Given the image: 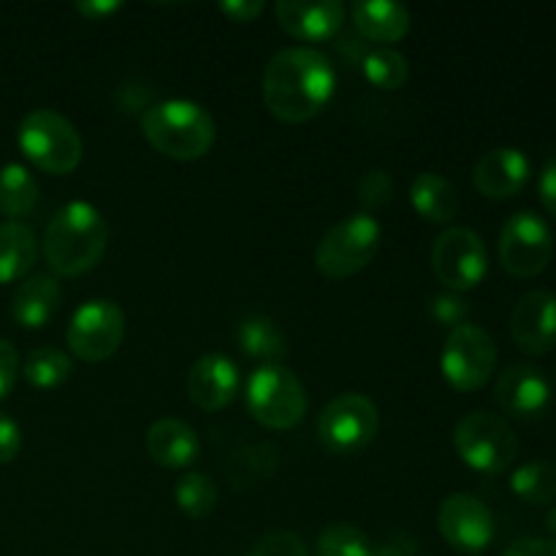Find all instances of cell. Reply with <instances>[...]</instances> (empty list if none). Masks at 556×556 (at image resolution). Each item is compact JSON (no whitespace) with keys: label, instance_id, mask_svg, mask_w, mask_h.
I'll return each mask as SVG.
<instances>
[{"label":"cell","instance_id":"cell-1","mask_svg":"<svg viewBox=\"0 0 556 556\" xmlns=\"http://www.w3.org/2000/svg\"><path fill=\"white\" fill-rule=\"evenodd\" d=\"M337 90V71L329 54L315 47L277 52L264 71L266 109L282 123H307Z\"/></svg>","mask_w":556,"mask_h":556},{"label":"cell","instance_id":"cell-2","mask_svg":"<svg viewBox=\"0 0 556 556\" xmlns=\"http://www.w3.org/2000/svg\"><path fill=\"white\" fill-rule=\"evenodd\" d=\"M109 244V226L103 212L90 201H68L54 212L43 231V258L60 277L90 271L103 258Z\"/></svg>","mask_w":556,"mask_h":556},{"label":"cell","instance_id":"cell-3","mask_svg":"<svg viewBox=\"0 0 556 556\" xmlns=\"http://www.w3.org/2000/svg\"><path fill=\"white\" fill-rule=\"evenodd\" d=\"M141 134L161 155L174 161H199L215 147V117L190 98L155 101L141 114Z\"/></svg>","mask_w":556,"mask_h":556},{"label":"cell","instance_id":"cell-4","mask_svg":"<svg viewBox=\"0 0 556 556\" xmlns=\"http://www.w3.org/2000/svg\"><path fill=\"white\" fill-rule=\"evenodd\" d=\"M16 144L33 166L47 174H58V177L76 172L85 155V141L79 130L54 109L27 112L16 128Z\"/></svg>","mask_w":556,"mask_h":556},{"label":"cell","instance_id":"cell-5","mask_svg":"<svg viewBox=\"0 0 556 556\" xmlns=\"http://www.w3.org/2000/svg\"><path fill=\"white\" fill-rule=\"evenodd\" d=\"M383 226L369 212H353L331 226L315 248V269L329 280L358 275L378 255Z\"/></svg>","mask_w":556,"mask_h":556},{"label":"cell","instance_id":"cell-6","mask_svg":"<svg viewBox=\"0 0 556 556\" xmlns=\"http://www.w3.org/2000/svg\"><path fill=\"white\" fill-rule=\"evenodd\" d=\"M248 410L261 427L293 429L307 413V391L286 364H261L248 378Z\"/></svg>","mask_w":556,"mask_h":556},{"label":"cell","instance_id":"cell-7","mask_svg":"<svg viewBox=\"0 0 556 556\" xmlns=\"http://www.w3.org/2000/svg\"><path fill=\"white\" fill-rule=\"evenodd\" d=\"M454 448L470 470L500 476L519 456V440L505 418L494 413H467L454 429Z\"/></svg>","mask_w":556,"mask_h":556},{"label":"cell","instance_id":"cell-8","mask_svg":"<svg viewBox=\"0 0 556 556\" xmlns=\"http://www.w3.org/2000/svg\"><path fill=\"white\" fill-rule=\"evenodd\" d=\"M494 367H497V342L483 326L462 324L448 331L440 353V369L451 389L459 394H472L489 383Z\"/></svg>","mask_w":556,"mask_h":556},{"label":"cell","instance_id":"cell-9","mask_svg":"<svg viewBox=\"0 0 556 556\" xmlns=\"http://www.w3.org/2000/svg\"><path fill=\"white\" fill-rule=\"evenodd\" d=\"M380 429V413L364 394H340L324 407L318 418V438L326 451L353 456L367 448Z\"/></svg>","mask_w":556,"mask_h":556},{"label":"cell","instance_id":"cell-10","mask_svg":"<svg viewBox=\"0 0 556 556\" xmlns=\"http://www.w3.org/2000/svg\"><path fill=\"white\" fill-rule=\"evenodd\" d=\"M125 340V313L112 299H90L68 320L65 342L81 362H106Z\"/></svg>","mask_w":556,"mask_h":556},{"label":"cell","instance_id":"cell-11","mask_svg":"<svg viewBox=\"0 0 556 556\" xmlns=\"http://www.w3.org/2000/svg\"><path fill=\"white\" fill-rule=\"evenodd\" d=\"M500 264L514 277H538L554 255V233L538 212L521 210L500 231Z\"/></svg>","mask_w":556,"mask_h":556},{"label":"cell","instance_id":"cell-12","mask_svg":"<svg viewBox=\"0 0 556 556\" xmlns=\"http://www.w3.org/2000/svg\"><path fill=\"white\" fill-rule=\"evenodd\" d=\"M432 271L454 293L481 286L489 271V250L472 228H445L432 244Z\"/></svg>","mask_w":556,"mask_h":556},{"label":"cell","instance_id":"cell-13","mask_svg":"<svg viewBox=\"0 0 556 556\" xmlns=\"http://www.w3.org/2000/svg\"><path fill=\"white\" fill-rule=\"evenodd\" d=\"M440 535L462 554H481L494 541V516L486 503L467 492L448 494L438 514Z\"/></svg>","mask_w":556,"mask_h":556},{"label":"cell","instance_id":"cell-14","mask_svg":"<svg viewBox=\"0 0 556 556\" xmlns=\"http://www.w3.org/2000/svg\"><path fill=\"white\" fill-rule=\"evenodd\" d=\"M494 402L510 418L538 421L552 407V383L535 364L514 362L500 372L497 386H494Z\"/></svg>","mask_w":556,"mask_h":556},{"label":"cell","instance_id":"cell-15","mask_svg":"<svg viewBox=\"0 0 556 556\" xmlns=\"http://www.w3.org/2000/svg\"><path fill=\"white\" fill-rule=\"evenodd\" d=\"M530 174V157L519 147H494L478 157L476 168H472V185L486 199L505 201L525 190Z\"/></svg>","mask_w":556,"mask_h":556},{"label":"cell","instance_id":"cell-16","mask_svg":"<svg viewBox=\"0 0 556 556\" xmlns=\"http://www.w3.org/2000/svg\"><path fill=\"white\" fill-rule=\"evenodd\" d=\"M510 334L525 353L541 356L556 345V296L552 291H530L510 313Z\"/></svg>","mask_w":556,"mask_h":556},{"label":"cell","instance_id":"cell-17","mask_svg":"<svg viewBox=\"0 0 556 556\" xmlns=\"http://www.w3.org/2000/svg\"><path fill=\"white\" fill-rule=\"evenodd\" d=\"M275 16L288 36L318 43L334 38L345 22V5L337 0H280Z\"/></svg>","mask_w":556,"mask_h":556},{"label":"cell","instance_id":"cell-18","mask_svg":"<svg viewBox=\"0 0 556 556\" xmlns=\"http://www.w3.org/2000/svg\"><path fill=\"white\" fill-rule=\"evenodd\" d=\"M239 391V367L226 353H206L190 367L188 396L195 407L206 413L223 410Z\"/></svg>","mask_w":556,"mask_h":556},{"label":"cell","instance_id":"cell-19","mask_svg":"<svg viewBox=\"0 0 556 556\" xmlns=\"http://www.w3.org/2000/svg\"><path fill=\"white\" fill-rule=\"evenodd\" d=\"M144 448L155 465L182 470L201 456V440L190 424L179 421V418H161L147 429Z\"/></svg>","mask_w":556,"mask_h":556},{"label":"cell","instance_id":"cell-20","mask_svg":"<svg viewBox=\"0 0 556 556\" xmlns=\"http://www.w3.org/2000/svg\"><path fill=\"white\" fill-rule=\"evenodd\" d=\"M60 302H63V288H60L58 277L38 271L20 282L14 299H11V315L25 329H43L54 318Z\"/></svg>","mask_w":556,"mask_h":556},{"label":"cell","instance_id":"cell-21","mask_svg":"<svg viewBox=\"0 0 556 556\" xmlns=\"http://www.w3.org/2000/svg\"><path fill=\"white\" fill-rule=\"evenodd\" d=\"M353 25L367 41L396 43L410 30V11L391 0H358L351 9Z\"/></svg>","mask_w":556,"mask_h":556},{"label":"cell","instance_id":"cell-22","mask_svg":"<svg viewBox=\"0 0 556 556\" xmlns=\"http://www.w3.org/2000/svg\"><path fill=\"white\" fill-rule=\"evenodd\" d=\"M38 258V242L30 226L20 220L0 223V286L27 277Z\"/></svg>","mask_w":556,"mask_h":556},{"label":"cell","instance_id":"cell-23","mask_svg":"<svg viewBox=\"0 0 556 556\" xmlns=\"http://www.w3.org/2000/svg\"><path fill=\"white\" fill-rule=\"evenodd\" d=\"M410 201L418 215L429 223H451L459 215L456 188L438 172H421L413 179Z\"/></svg>","mask_w":556,"mask_h":556},{"label":"cell","instance_id":"cell-24","mask_svg":"<svg viewBox=\"0 0 556 556\" xmlns=\"http://www.w3.org/2000/svg\"><path fill=\"white\" fill-rule=\"evenodd\" d=\"M237 345L244 356L261 358L264 364H282L288 356V340L277 320L269 315H248L237 326Z\"/></svg>","mask_w":556,"mask_h":556},{"label":"cell","instance_id":"cell-25","mask_svg":"<svg viewBox=\"0 0 556 556\" xmlns=\"http://www.w3.org/2000/svg\"><path fill=\"white\" fill-rule=\"evenodd\" d=\"M38 204V182L22 163H5L0 168V212L5 217L30 215Z\"/></svg>","mask_w":556,"mask_h":556},{"label":"cell","instance_id":"cell-26","mask_svg":"<svg viewBox=\"0 0 556 556\" xmlns=\"http://www.w3.org/2000/svg\"><path fill=\"white\" fill-rule=\"evenodd\" d=\"M71 372H74V362H71L68 353L52 345L36 348L25 358V364H22V375L38 391L58 389V386H63L71 378Z\"/></svg>","mask_w":556,"mask_h":556},{"label":"cell","instance_id":"cell-27","mask_svg":"<svg viewBox=\"0 0 556 556\" xmlns=\"http://www.w3.org/2000/svg\"><path fill=\"white\" fill-rule=\"evenodd\" d=\"M362 71L367 81L378 90H400L410 79V63L402 52L391 47H372L364 52Z\"/></svg>","mask_w":556,"mask_h":556},{"label":"cell","instance_id":"cell-28","mask_svg":"<svg viewBox=\"0 0 556 556\" xmlns=\"http://www.w3.org/2000/svg\"><path fill=\"white\" fill-rule=\"evenodd\" d=\"M510 492L530 505H548L556 500V465L552 462H527L510 476Z\"/></svg>","mask_w":556,"mask_h":556},{"label":"cell","instance_id":"cell-29","mask_svg":"<svg viewBox=\"0 0 556 556\" xmlns=\"http://www.w3.org/2000/svg\"><path fill=\"white\" fill-rule=\"evenodd\" d=\"M174 500L179 510L190 519H204L217 505V486L204 472H185L174 486Z\"/></svg>","mask_w":556,"mask_h":556},{"label":"cell","instance_id":"cell-30","mask_svg":"<svg viewBox=\"0 0 556 556\" xmlns=\"http://www.w3.org/2000/svg\"><path fill=\"white\" fill-rule=\"evenodd\" d=\"M315 556H372L367 532L356 525L337 521L329 525L315 541Z\"/></svg>","mask_w":556,"mask_h":556},{"label":"cell","instance_id":"cell-31","mask_svg":"<svg viewBox=\"0 0 556 556\" xmlns=\"http://www.w3.org/2000/svg\"><path fill=\"white\" fill-rule=\"evenodd\" d=\"M277 451L271 445H248L231 456V481L248 489L253 483L266 481L277 467Z\"/></svg>","mask_w":556,"mask_h":556},{"label":"cell","instance_id":"cell-32","mask_svg":"<svg viewBox=\"0 0 556 556\" xmlns=\"http://www.w3.org/2000/svg\"><path fill=\"white\" fill-rule=\"evenodd\" d=\"M394 177H391L389 172H383V168H372V172H367L358 179V201H362L364 212H369V215H372L375 210L389 206L391 201H394Z\"/></svg>","mask_w":556,"mask_h":556},{"label":"cell","instance_id":"cell-33","mask_svg":"<svg viewBox=\"0 0 556 556\" xmlns=\"http://www.w3.org/2000/svg\"><path fill=\"white\" fill-rule=\"evenodd\" d=\"M248 556H309V552L293 532H269L250 548Z\"/></svg>","mask_w":556,"mask_h":556},{"label":"cell","instance_id":"cell-34","mask_svg":"<svg viewBox=\"0 0 556 556\" xmlns=\"http://www.w3.org/2000/svg\"><path fill=\"white\" fill-rule=\"evenodd\" d=\"M467 313H470V304L465 302V299L462 296H456L454 291L451 293H443V296H438L432 302V315L434 318L440 320V324H445V326H462V324H467Z\"/></svg>","mask_w":556,"mask_h":556},{"label":"cell","instance_id":"cell-35","mask_svg":"<svg viewBox=\"0 0 556 556\" xmlns=\"http://www.w3.org/2000/svg\"><path fill=\"white\" fill-rule=\"evenodd\" d=\"M22 451V429L11 416L0 413V465H9Z\"/></svg>","mask_w":556,"mask_h":556},{"label":"cell","instance_id":"cell-36","mask_svg":"<svg viewBox=\"0 0 556 556\" xmlns=\"http://www.w3.org/2000/svg\"><path fill=\"white\" fill-rule=\"evenodd\" d=\"M16 372H20V353L9 340H0V400L14 389Z\"/></svg>","mask_w":556,"mask_h":556},{"label":"cell","instance_id":"cell-37","mask_svg":"<svg viewBox=\"0 0 556 556\" xmlns=\"http://www.w3.org/2000/svg\"><path fill=\"white\" fill-rule=\"evenodd\" d=\"M503 556H556V541L546 538H519Z\"/></svg>","mask_w":556,"mask_h":556},{"label":"cell","instance_id":"cell-38","mask_svg":"<svg viewBox=\"0 0 556 556\" xmlns=\"http://www.w3.org/2000/svg\"><path fill=\"white\" fill-rule=\"evenodd\" d=\"M220 11L231 22H253L264 11V0H223Z\"/></svg>","mask_w":556,"mask_h":556},{"label":"cell","instance_id":"cell-39","mask_svg":"<svg viewBox=\"0 0 556 556\" xmlns=\"http://www.w3.org/2000/svg\"><path fill=\"white\" fill-rule=\"evenodd\" d=\"M538 193H541L543 206L548 210V215L556 217V157L541 168V179H538Z\"/></svg>","mask_w":556,"mask_h":556},{"label":"cell","instance_id":"cell-40","mask_svg":"<svg viewBox=\"0 0 556 556\" xmlns=\"http://www.w3.org/2000/svg\"><path fill=\"white\" fill-rule=\"evenodd\" d=\"M372 556H418V543L410 535H394L389 543L375 548Z\"/></svg>","mask_w":556,"mask_h":556},{"label":"cell","instance_id":"cell-41","mask_svg":"<svg viewBox=\"0 0 556 556\" xmlns=\"http://www.w3.org/2000/svg\"><path fill=\"white\" fill-rule=\"evenodd\" d=\"M123 5L114 3V0H98V3H76V11H79L81 16H87V20H106L109 14H114V11H119Z\"/></svg>","mask_w":556,"mask_h":556},{"label":"cell","instance_id":"cell-42","mask_svg":"<svg viewBox=\"0 0 556 556\" xmlns=\"http://www.w3.org/2000/svg\"><path fill=\"white\" fill-rule=\"evenodd\" d=\"M548 530H552L556 535V508L552 510V514H548Z\"/></svg>","mask_w":556,"mask_h":556}]
</instances>
